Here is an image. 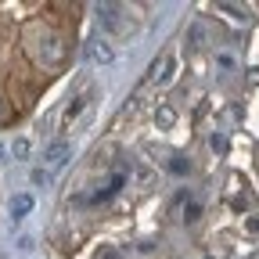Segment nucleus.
I'll return each instance as SVG.
<instances>
[{"instance_id": "obj_11", "label": "nucleus", "mask_w": 259, "mask_h": 259, "mask_svg": "<svg viewBox=\"0 0 259 259\" xmlns=\"http://www.w3.org/2000/svg\"><path fill=\"white\" fill-rule=\"evenodd\" d=\"M29 177H32V184H40V187H47V184H51V173H47V169H32Z\"/></svg>"}, {"instance_id": "obj_14", "label": "nucleus", "mask_w": 259, "mask_h": 259, "mask_svg": "<svg viewBox=\"0 0 259 259\" xmlns=\"http://www.w3.org/2000/svg\"><path fill=\"white\" fill-rule=\"evenodd\" d=\"M169 169H173V173H187V162H184V158H173Z\"/></svg>"}, {"instance_id": "obj_3", "label": "nucleus", "mask_w": 259, "mask_h": 259, "mask_svg": "<svg viewBox=\"0 0 259 259\" xmlns=\"http://www.w3.org/2000/svg\"><path fill=\"white\" fill-rule=\"evenodd\" d=\"M97 11H101V25H105V29H112V32L122 29V8H119V4H101Z\"/></svg>"}, {"instance_id": "obj_4", "label": "nucleus", "mask_w": 259, "mask_h": 259, "mask_svg": "<svg viewBox=\"0 0 259 259\" xmlns=\"http://www.w3.org/2000/svg\"><path fill=\"white\" fill-rule=\"evenodd\" d=\"M65 61V44L58 36H47L44 40V65H61Z\"/></svg>"}, {"instance_id": "obj_1", "label": "nucleus", "mask_w": 259, "mask_h": 259, "mask_svg": "<svg viewBox=\"0 0 259 259\" xmlns=\"http://www.w3.org/2000/svg\"><path fill=\"white\" fill-rule=\"evenodd\" d=\"M83 54H87V61H90V65H108V61L115 58V51H112V44H108V40H90V44L83 47Z\"/></svg>"}, {"instance_id": "obj_9", "label": "nucleus", "mask_w": 259, "mask_h": 259, "mask_svg": "<svg viewBox=\"0 0 259 259\" xmlns=\"http://www.w3.org/2000/svg\"><path fill=\"white\" fill-rule=\"evenodd\" d=\"M173 69H177V58H162V65H155V79L158 83H169L173 79Z\"/></svg>"}, {"instance_id": "obj_12", "label": "nucleus", "mask_w": 259, "mask_h": 259, "mask_svg": "<svg viewBox=\"0 0 259 259\" xmlns=\"http://www.w3.org/2000/svg\"><path fill=\"white\" fill-rule=\"evenodd\" d=\"M209 144H212V151H227V137H223V134H212Z\"/></svg>"}, {"instance_id": "obj_10", "label": "nucleus", "mask_w": 259, "mask_h": 259, "mask_svg": "<svg viewBox=\"0 0 259 259\" xmlns=\"http://www.w3.org/2000/svg\"><path fill=\"white\" fill-rule=\"evenodd\" d=\"M198 216H202V205H198V202H187V205H184V220H187V223H194Z\"/></svg>"}, {"instance_id": "obj_13", "label": "nucleus", "mask_w": 259, "mask_h": 259, "mask_svg": "<svg viewBox=\"0 0 259 259\" xmlns=\"http://www.w3.org/2000/svg\"><path fill=\"white\" fill-rule=\"evenodd\" d=\"M216 65H220V69H234V58H231V54H220Z\"/></svg>"}, {"instance_id": "obj_2", "label": "nucleus", "mask_w": 259, "mask_h": 259, "mask_svg": "<svg viewBox=\"0 0 259 259\" xmlns=\"http://www.w3.org/2000/svg\"><path fill=\"white\" fill-rule=\"evenodd\" d=\"M69 155H72V144H69V141H51V144L44 148V162H47V166H65Z\"/></svg>"}, {"instance_id": "obj_16", "label": "nucleus", "mask_w": 259, "mask_h": 259, "mask_svg": "<svg viewBox=\"0 0 259 259\" xmlns=\"http://www.w3.org/2000/svg\"><path fill=\"white\" fill-rule=\"evenodd\" d=\"M248 231H252V234H259V220H255V216L248 220Z\"/></svg>"}, {"instance_id": "obj_8", "label": "nucleus", "mask_w": 259, "mask_h": 259, "mask_svg": "<svg viewBox=\"0 0 259 259\" xmlns=\"http://www.w3.org/2000/svg\"><path fill=\"white\" fill-rule=\"evenodd\" d=\"M29 151H32L29 137H15V141H11V158H15V162H25V158H29Z\"/></svg>"}, {"instance_id": "obj_6", "label": "nucleus", "mask_w": 259, "mask_h": 259, "mask_svg": "<svg viewBox=\"0 0 259 259\" xmlns=\"http://www.w3.org/2000/svg\"><path fill=\"white\" fill-rule=\"evenodd\" d=\"M90 97H94V90H87L83 97H72V101H69V108H65V122H72V119H79V112L87 108V101H90Z\"/></svg>"}, {"instance_id": "obj_18", "label": "nucleus", "mask_w": 259, "mask_h": 259, "mask_svg": "<svg viewBox=\"0 0 259 259\" xmlns=\"http://www.w3.org/2000/svg\"><path fill=\"white\" fill-rule=\"evenodd\" d=\"M0 112H4V108H0Z\"/></svg>"}, {"instance_id": "obj_7", "label": "nucleus", "mask_w": 259, "mask_h": 259, "mask_svg": "<svg viewBox=\"0 0 259 259\" xmlns=\"http://www.w3.org/2000/svg\"><path fill=\"white\" fill-rule=\"evenodd\" d=\"M155 122H158V130H173V122H177V108H173V105H162V108L155 112Z\"/></svg>"}, {"instance_id": "obj_15", "label": "nucleus", "mask_w": 259, "mask_h": 259, "mask_svg": "<svg viewBox=\"0 0 259 259\" xmlns=\"http://www.w3.org/2000/svg\"><path fill=\"white\" fill-rule=\"evenodd\" d=\"M97 259H122V255H119V248H101V255H97Z\"/></svg>"}, {"instance_id": "obj_17", "label": "nucleus", "mask_w": 259, "mask_h": 259, "mask_svg": "<svg viewBox=\"0 0 259 259\" xmlns=\"http://www.w3.org/2000/svg\"><path fill=\"white\" fill-rule=\"evenodd\" d=\"M0 158H4V148H0Z\"/></svg>"}, {"instance_id": "obj_5", "label": "nucleus", "mask_w": 259, "mask_h": 259, "mask_svg": "<svg viewBox=\"0 0 259 259\" xmlns=\"http://www.w3.org/2000/svg\"><path fill=\"white\" fill-rule=\"evenodd\" d=\"M29 212H32V194H15V198H11V216L25 220Z\"/></svg>"}]
</instances>
